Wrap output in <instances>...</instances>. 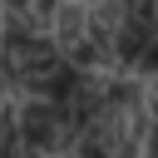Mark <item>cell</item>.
<instances>
[{
	"label": "cell",
	"instance_id": "cell-1",
	"mask_svg": "<svg viewBox=\"0 0 158 158\" xmlns=\"http://www.w3.org/2000/svg\"><path fill=\"white\" fill-rule=\"evenodd\" d=\"M15 123H20V148H25V153H40V158H69V153H74L79 123H74L59 104L25 99V104L15 109Z\"/></svg>",
	"mask_w": 158,
	"mask_h": 158
},
{
	"label": "cell",
	"instance_id": "cell-2",
	"mask_svg": "<svg viewBox=\"0 0 158 158\" xmlns=\"http://www.w3.org/2000/svg\"><path fill=\"white\" fill-rule=\"evenodd\" d=\"M0 99H5V69H0Z\"/></svg>",
	"mask_w": 158,
	"mask_h": 158
}]
</instances>
